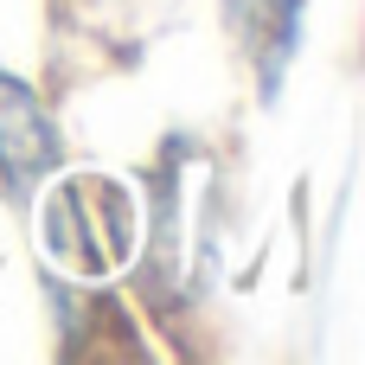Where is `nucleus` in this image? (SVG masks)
Listing matches in <instances>:
<instances>
[{
	"label": "nucleus",
	"mask_w": 365,
	"mask_h": 365,
	"mask_svg": "<svg viewBox=\"0 0 365 365\" xmlns=\"http://www.w3.org/2000/svg\"><path fill=\"white\" fill-rule=\"evenodd\" d=\"M135 244V212L109 180H71L45 205V250L77 276H109Z\"/></svg>",
	"instance_id": "1"
},
{
	"label": "nucleus",
	"mask_w": 365,
	"mask_h": 365,
	"mask_svg": "<svg viewBox=\"0 0 365 365\" xmlns=\"http://www.w3.org/2000/svg\"><path fill=\"white\" fill-rule=\"evenodd\" d=\"M58 160V135L38 109V96L13 77H0V167L6 180H38Z\"/></svg>",
	"instance_id": "2"
},
{
	"label": "nucleus",
	"mask_w": 365,
	"mask_h": 365,
	"mask_svg": "<svg viewBox=\"0 0 365 365\" xmlns=\"http://www.w3.org/2000/svg\"><path fill=\"white\" fill-rule=\"evenodd\" d=\"M225 6H231L237 38L257 51V64L276 71V64L289 58L295 32H302V0H225Z\"/></svg>",
	"instance_id": "3"
}]
</instances>
